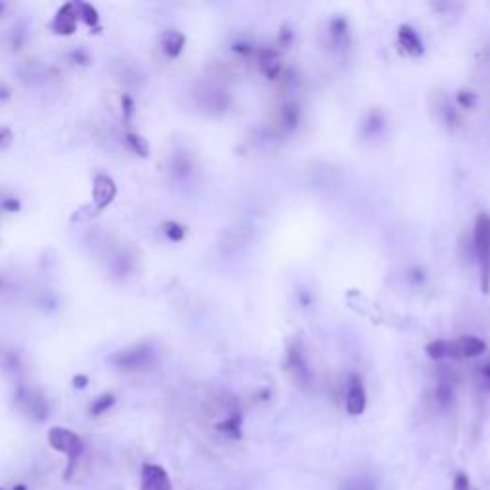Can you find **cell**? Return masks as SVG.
Returning <instances> with one entry per match:
<instances>
[{
	"label": "cell",
	"mask_w": 490,
	"mask_h": 490,
	"mask_svg": "<svg viewBox=\"0 0 490 490\" xmlns=\"http://www.w3.org/2000/svg\"><path fill=\"white\" fill-rule=\"evenodd\" d=\"M156 360V349L151 347L150 343H136L131 345L126 349H121L113 352L108 358V362L111 366H115L117 370H123V372H140L150 368Z\"/></svg>",
	"instance_id": "1"
},
{
	"label": "cell",
	"mask_w": 490,
	"mask_h": 490,
	"mask_svg": "<svg viewBox=\"0 0 490 490\" xmlns=\"http://www.w3.org/2000/svg\"><path fill=\"white\" fill-rule=\"evenodd\" d=\"M475 253L479 258L481 268V290L482 293L490 291V215L481 213L475 223Z\"/></svg>",
	"instance_id": "2"
},
{
	"label": "cell",
	"mask_w": 490,
	"mask_h": 490,
	"mask_svg": "<svg viewBox=\"0 0 490 490\" xmlns=\"http://www.w3.org/2000/svg\"><path fill=\"white\" fill-rule=\"evenodd\" d=\"M48 442L54 450L58 452H64L67 456V473L66 479L71 477L73 469H75V464L79 458L83 456L84 452V442L83 439L77 435V433L69 431L66 427H52L48 431Z\"/></svg>",
	"instance_id": "3"
},
{
	"label": "cell",
	"mask_w": 490,
	"mask_h": 490,
	"mask_svg": "<svg viewBox=\"0 0 490 490\" xmlns=\"http://www.w3.org/2000/svg\"><path fill=\"white\" fill-rule=\"evenodd\" d=\"M17 404L23 408L27 415L35 422H44L48 415V402L44 393L39 389H19L17 390Z\"/></svg>",
	"instance_id": "4"
},
{
	"label": "cell",
	"mask_w": 490,
	"mask_h": 490,
	"mask_svg": "<svg viewBox=\"0 0 490 490\" xmlns=\"http://www.w3.org/2000/svg\"><path fill=\"white\" fill-rule=\"evenodd\" d=\"M117 196V186L113 178L108 175H96L92 184V203L96 211L108 209Z\"/></svg>",
	"instance_id": "5"
},
{
	"label": "cell",
	"mask_w": 490,
	"mask_h": 490,
	"mask_svg": "<svg viewBox=\"0 0 490 490\" xmlns=\"http://www.w3.org/2000/svg\"><path fill=\"white\" fill-rule=\"evenodd\" d=\"M140 490H173L171 477L165 471V467L158 464L142 465Z\"/></svg>",
	"instance_id": "6"
},
{
	"label": "cell",
	"mask_w": 490,
	"mask_h": 490,
	"mask_svg": "<svg viewBox=\"0 0 490 490\" xmlns=\"http://www.w3.org/2000/svg\"><path fill=\"white\" fill-rule=\"evenodd\" d=\"M77 21H79V12L77 4L66 2L62 8H58L56 16L52 19V31L56 35H73L77 31Z\"/></svg>",
	"instance_id": "7"
},
{
	"label": "cell",
	"mask_w": 490,
	"mask_h": 490,
	"mask_svg": "<svg viewBox=\"0 0 490 490\" xmlns=\"http://www.w3.org/2000/svg\"><path fill=\"white\" fill-rule=\"evenodd\" d=\"M487 349L484 341L477 339L473 335H465L460 339L449 341V357L452 358H473L482 355Z\"/></svg>",
	"instance_id": "8"
},
{
	"label": "cell",
	"mask_w": 490,
	"mask_h": 490,
	"mask_svg": "<svg viewBox=\"0 0 490 490\" xmlns=\"http://www.w3.org/2000/svg\"><path fill=\"white\" fill-rule=\"evenodd\" d=\"M366 404H368V397L362 381L358 377H350L349 390H347V412L350 415L364 414Z\"/></svg>",
	"instance_id": "9"
},
{
	"label": "cell",
	"mask_w": 490,
	"mask_h": 490,
	"mask_svg": "<svg viewBox=\"0 0 490 490\" xmlns=\"http://www.w3.org/2000/svg\"><path fill=\"white\" fill-rule=\"evenodd\" d=\"M399 42L400 46L410 54V56H422L424 54V42L420 39V35L415 33L410 26H400L399 29Z\"/></svg>",
	"instance_id": "10"
},
{
	"label": "cell",
	"mask_w": 490,
	"mask_h": 490,
	"mask_svg": "<svg viewBox=\"0 0 490 490\" xmlns=\"http://www.w3.org/2000/svg\"><path fill=\"white\" fill-rule=\"evenodd\" d=\"M161 46H163V50H165L169 58H178L182 54L184 46H186V37L176 29H169L161 37Z\"/></svg>",
	"instance_id": "11"
},
{
	"label": "cell",
	"mask_w": 490,
	"mask_h": 490,
	"mask_svg": "<svg viewBox=\"0 0 490 490\" xmlns=\"http://www.w3.org/2000/svg\"><path fill=\"white\" fill-rule=\"evenodd\" d=\"M258 62H261V67L265 69V73L270 77V79H274V77L280 73V69H282L280 58H278V56H276V52H272V50L261 52V58H258Z\"/></svg>",
	"instance_id": "12"
},
{
	"label": "cell",
	"mask_w": 490,
	"mask_h": 490,
	"mask_svg": "<svg viewBox=\"0 0 490 490\" xmlns=\"http://www.w3.org/2000/svg\"><path fill=\"white\" fill-rule=\"evenodd\" d=\"M77 12H79V17H81L88 27L98 26L100 14H98V10L94 8L92 4H88V2H77Z\"/></svg>",
	"instance_id": "13"
},
{
	"label": "cell",
	"mask_w": 490,
	"mask_h": 490,
	"mask_svg": "<svg viewBox=\"0 0 490 490\" xmlns=\"http://www.w3.org/2000/svg\"><path fill=\"white\" fill-rule=\"evenodd\" d=\"M126 144H129V148H131L136 156H140V158H146V156L150 153V146H148L146 138H142L140 134L126 133Z\"/></svg>",
	"instance_id": "14"
},
{
	"label": "cell",
	"mask_w": 490,
	"mask_h": 490,
	"mask_svg": "<svg viewBox=\"0 0 490 490\" xmlns=\"http://www.w3.org/2000/svg\"><path fill=\"white\" fill-rule=\"evenodd\" d=\"M113 404H115V397H113L111 393H104V395H100V397L91 404V414L92 415L106 414Z\"/></svg>",
	"instance_id": "15"
},
{
	"label": "cell",
	"mask_w": 490,
	"mask_h": 490,
	"mask_svg": "<svg viewBox=\"0 0 490 490\" xmlns=\"http://www.w3.org/2000/svg\"><path fill=\"white\" fill-rule=\"evenodd\" d=\"M240 427H241L240 415L234 414V415H230V417H226L225 422L218 425V431L230 435L232 439H240Z\"/></svg>",
	"instance_id": "16"
},
{
	"label": "cell",
	"mask_w": 490,
	"mask_h": 490,
	"mask_svg": "<svg viewBox=\"0 0 490 490\" xmlns=\"http://www.w3.org/2000/svg\"><path fill=\"white\" fill-rule=\"evenodd\" d=\"M427 355L431 358H437V360H440V358H446L449 357V341H433V343H429L427 345Z\"/></svg>",
	"instance_id": "17"
},
{
	"label": "cell",
	"mask_w": 490,
	"mask_h": 490,
	"mask_svg": "<svg viewBox=\"0 0 490 490\" xmlns=\"http://www.w3.org/2000/svg\"><path fill=\"white\" fill-rule=\"evenodd\" d=\"M163 228H165V236L171 241H182L184 236H186V228L182 225H178V223H173V220L165 223Z\"/></svg>",
	"instance_id": "18"
},
{
	"label": "cell",
	"mask_w": 490,
	"mask_h": 490,
	"mask_svg": "<svg viewBox=\"0 0 490 490\" xmlns=\"http://www.w3.org/2000/svg\"><path fill=\"white\" fill-rule=\"evenodd\" d=\"M437 400H439L442 406H449L450 400H452V389H450L449 385H440L439 389H437Z\"/></svg>",
	"instance_id": "19"
},
{
	"label": "cell",
	"mask_w": 490,
	"mask_h": 490,
	"mask_svg": "<svg viewBox=\"0 0 490 490\" xmlns=\"http://www.w3.org/2000/svg\"><path fill=\"white\" fill-rule=\"evenodd\" d=\"M14 142V134L8 126H0V150H6Z\"/></svg>",
	"instance_id": "20"
},
{
	"label": "cell",
	"mask_w": 490,
	"mask_h": 490,
	"mask_svg": "<svg viewBox=\"0 0 490 490\" xmlns=\"http://www.w3.org/2000/svg\"><path fill=\"white\" fill-rule=\"evenodd\" d=\"M121 106H123V119L125 121H131L134 115V102L131 96H123L121 98Z\"/></svg>",
	"instance_id": "21"
},
{
	"label": "cell",
	"mask_w": 490,
	"mask_h": 490,
	"mask_svg": "<svg viewBox=\"0 0 490 490\" xmlns=\"http://www.w3.org/2000/svg\"><path fill=\"white\" fill-rule=\"evenodd\" d=\"M0 209L6 211V213H17L21 209V203L16 198H6V200L0 201Z\"/></svg>",
	"instance_id": "22"
},
{
	"label": "cell",
	"mask_w": 490,
	"mask_h": 490,
	"mask_svg": "<svg viewBox=\"0 0 490 490\" xmlns=\"http://www.w3.org/2000/svg\"><path fill=\"white\" fill-rule=\"evenodd\" d=\"M71 59H73V64L86 66V64L91 62V56H88V54H86L84 50H75V52H71Z\"/></svg>",
	"instance_id": "23"
},
{
	"label": "cell",
	"mask_w": 490,
	"mask_h": 490,
	"mask_svg": "<svg viewBox=\"0 0 490 490\" xmlns=\"http://www.w3.org/2000/svg\"><path fill=\"white\" fill-rule=\"evenodd\" d=\"M452 490H469V479L464 473H458Z\"/></svg>",
	"instance_id": "24"
},
{
	"label": "cell",
	"mask_w": 490,
	"mask_h": 490,
	"mask_svg": "<svg viewBox=\"0 0 490 490\" xmlns=\"http://www.w3.org/2000/svg\"><path fill=\"white\" fill-rule=\"evenodd\" d=\"M458 102H460L464 108H471L475 104V96L471 92H467V94H465V92H460V94H458Z\"/></svg>",
	"instance_id": "25"
},
{
	"label": "cell",
	"mask_w": 490,
	"mask_h": 490,
	"mask_svg": "<svg viewBox=\"0 0 490 490\" xmlns=\"http://www.w3.org/2000/svg\"><path fill=\"white\" fill-rule=\"evenodd\" d=\"M86 383H88V377H86V375L79 374L73 377V385H75L77 389H84V387H86Z\"/></svg>",
	"instance_id": "26"
},
{
	"label": "cell",
	"mask_w": 490,
	"mask_h": 490,
	"mask_svg": "<svg viewBox=\"0 0 490 490\" xmlns=\"http://www.w3.org/2000/svg\"><path fill=\"white\" fill-rule=\"evenodd\" d=\"M4 98H10V91L6 88V86L0 84V100H4Z\"/></svg>",
	"instance_id": "27"
},
{
	"label": "cell",
	"mask_w": 490,
	"mask_h": 490,
	"mask_svg": "<svg viewBox=\"0 0 490 490\" xmlns=\"http://www.w3.org/2000/svg\"><path fill=\"white\" fill-rule=\"evenodd\" d=\"M482 375H484V381H487L490 385V364L487 366V368H484V372H482Z\"/></svg>",
	"instance_id": "28"
},
{
	"label": "cell",
	"mask_w": 490,
	"mask_h": 490,
	"mask_svg": "<svg viewBox=\"0 0 490 490\" xmlns=\"http://www.w3.org/2000/svg\"><path fill=\"white\" fill-rule=\"evenodd\" d=\"M4 8H6V4H4V2H0V14L4 12Z\"/></svg>",
	"instance_id": "29"
},
{
	"label": "cell",
	"mask_w": 490,
	"mask_h": 490,
	"mask_svg": "<svg viewBox=\"0 0 490 490\" xmlns=\"http://www.w3.org/2000/svg\"><path fill=\"white\" fill-rule=\"evenodd\" d=\"M14 490H26V487H17V489H14Z\"/></svg>",
	"instance_id": "30"
}]
</instances>
